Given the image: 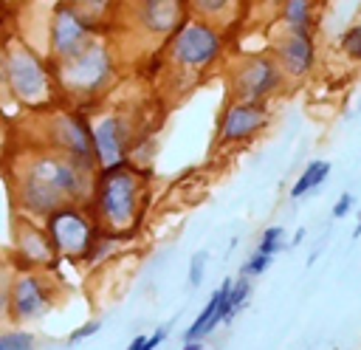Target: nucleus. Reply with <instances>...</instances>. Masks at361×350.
<instances>
[{
  "label": "nucleus",
  "instance_id": "11",
  "mask_svg": "<svg viewBox=\"0 0 361 350\" xmlns=\"http://www.w3.org/2000/svg\"><path fill=\"white\" fill-rule=\"evenodd\" d=\"M54 150L85 164V167H99L96 164V147H93V124L79 116V113H59L51 119V130H48Z\"/></svg>",
  "mask_w": 361,
  "mask_h": 350
},
{
  "label": "nucleus",
  "instance_id": "28",
  "mask_svg": "<svg viewBox=\"0 0 361 350\" xmlns=\"http://www.w3.org/2000/svg\"><path fill=\"white\" fill-rule=\"evenodd\" d=\"M302 240H305V229H299V231H296V237H293V246H299Z\"/></svg>",
  "mask_w": 361,
  "mask_h": 350
},
{
  "label": "nucleus",
  "instance_id": "13",
  "mask_svg": "<svg viewBox=\"0 0 361 350\" xmlns=\"http://www.w3.org/2000/svg\"><path fill=\"white\" fill-rule=\"evenodd\" d=\"M268 110L265 104H257V102H231L223 116H220V124H217V141L220 144H234V141H245V138H254L265 124H268Z\"/></svg>",
  "mask_w": 361,
  "mask_h": 350
},
{
  "label": "nucleus",
  "instance_id": "27",
  "mask_svg": "<svg viewBox=\"0 0 361 350\" xmlns=\"http://www.w3.org/2000/svg\"><path fill=\"white\" fill-rule=\"evenodd\" d=\"M180 350H203V344L200 342H183Z\"/></svg>",
  "mask_w": 361,
  "mask_h": 350
},
{
  "label": "nucleus",
  "instance_id": "3",
  "mask_svg": "<svg viewBox=\"0 0 361 350\" xmlns=\"http://www.w3.org/2000/svg\"><path fill=\"white\" fill-rule=\"evenodd\" d=\"M23 175L39 181L42 186H48L54 195H59L65 203H82L96 186H93V175L90 167L62 155V152H39L34 155L28 164H23L20 169Z\"/></svg>",
  "mask_w": 361,
  "mask_h": 350
},
{
  "label": "nucleus",
  "instance_id": "7",
  "mask_svg": "<svg viewBox=\"0 0 361 350\" xmlns=\"http://www.w3.org/2000/svg\"><path fill=\"white\" fill-rule=\"evenodd\" d=\"M45 231L65 260H82L93 251L96 243V217H90L79 203H68L45 217Z\"/></svg>",
  "mask_w": 361,
  "mask_h": 350
},
{
  "label": "nucleus",
  "instance_id": "6",
  "mask_svg": "<svg viewBox=\"0 0 361 350\" xmlns=\"http://www.w3.org/2000/svg\"><path fill=\"white\" fill-rule=\"evenodd\" d=\"M93 42H99L96 25L76 8V3H56L48 20V59L54 65L71 62Z\"/></svg>",
  "mask_w": 361,
  "mask_h": 350
},
{
  "label": "nucleus",
  "instance_id": "5",
  "mask_svg": "<svg viewBox=\"0 0 361 350\" xmlns=\"http://www.w3.org/2000/svg\"><path fill=\"white\" fill-rule=\"evenodd\" d=\"M54 73H56L59 88L65 93H71L73 99H93L113 82L116 65H113V56H110L107 45L104 42H93L76 59L56 65Z\"/></svg>",
  "mask_w": 361,
  "mask_h": 350
},
{
  "label": "nucleus",
  "instance_id": "21",
  "mask_svg": "<svg viewBox=\"0 0 361 350\" xmlns=\"http://www.w3.org/2000/svg\"><path fill=\"white\" fill-rule=\"evenodd\" d=\"M282 237H285V231H282L279 226H268V229L262 231V237H259V246H257V251H262V254L274 257V254L282 248Z\"/></svg>",
  "mask_w": 361,
  "mask_h": 350
},
{
  "label": "nucleus",
  "instance_id": "24",
  "mask_svg": "<svg viewBox=\"0 0 361 350\" xmlns=\"http://www.w3.org/2000/svg\"><path fill=\"white\" fill-rule=\"evenodd\" d=\"M203 271H206V251H197V254H192V262H189V282L200 285Z\"/></svg>",
  "mask_w": 361,
  "mask_h": 350
},
{
  "label": "nucleus",
  "instance_id": "23",
  "mask_svg": "<svg viewBox=\"0 0 361 350\" xmlns=\"http://www.w3.org/2000/svg\"><path fill=\"white\" fill-rule=\"evenodd\" d=\"M102 330V322H96V319H90V322H85V325H79L71 336H68V344H79L82 339H90V336H96Z\"/></svg>",
  "mask_w": 361,
  "mask_h": 350
},
{
  "label": "nucleus",
  "instance_id": "26",
  "mask_svg": "<svg viewBox=\"0 0 361 350\" xmlns=\"http://www.w3.org/2000/svg\"><path fill=\"white\" fill-rule=\"evenodd\" d=\"M127 350H155L152 344H149V336H135L133 342H130V347Z\"/></svg>",
  "mask_w": 361,
  "mask_h": 350
},
{
  "label": "nucleus",
  "instance_id": "9",
  "mask_svg": "<svg viewBox=\"0 0 361 350\" xmlns=\"http://www.w3.org/2000/svg\"><path fill=\"white\" fill-rule=\"evenodd\" d=\"M51 299H54V288H51V279L37 274V271H17L8 285H6V302H3V310H6V319L8 322H31L37 316H42L48 308H51Z\"/></svg>",
  "mask_w": 361,
  "mask_h": 350
},
{
  "label": "nucleus",
  "instance_id": "1",
  "mask_svg": "<svg viewBox=\"0 0 361 350\" xmlns=\"http://www.w3.org/2000/svg\"><path fill=\"white\" fill-rule=\"evenodd\" d=\"M144 172L138 167H116L102 172L93 189V217L99 226L110 231H127L133 229L141 200H144Z\"/></svg>",
  "mask_w": 361,
  "mask_h": 350
},
{
  "label": "nucleus",
  "instance_id": "12",
  "mask_svg": "<svg viewBox=\"0 0 361 350\" xmlns=\"http://www.w3.org/2000/svg\"><path fill=\"white\" fill-rule=\"evenodd\" d=\"M279 68L285 71V76L293 79H305L313 68L316 51H313V31H302V28H290L285 25L276 37H274V54H271Z\"/></svg>",
  "mask_w": 361,
  "mask_h": 350
},
{
  "label": "nucleus",
  "instance_id": "2",
  "mask_svg": "<svg viewBox=\"0 0 361 350\" xmlns=\"http://www.w3.org/2000/svg\"><path fill=\"white\" fill-rule=\"evenodd\" d=\"M54 82L56 73H51V65L34 48H28L25 42H6L3 85L20 104H48L54 99Z\"/></svg>",
  "mask_w": 361,
  "mask_h": 350
},
{
  "label": "nucleus",
  "instance_id": "20",
  "mask_svg": "<svg viewBox=\"0 0 361 350\" xmlns=\"http://www.w3.org/2000/svg\"><path fill=\"white\" fill-rule=\"evenodd\" d=\"M341 51H344L347 59L361 62V20L353 23V25L341 34Z\"/></svg>",
  "mask_w": 361,
  "mask_h": 350
},
{
  "label": "nucleus",
  "instance_id": "17",
  "mask_svg": "<svg viewBox=\"0 0 361 350\" xmlns=\"http://www.w3.org/2000/svg\"><path fill=\"white\" fill-rule=\"evenodd\" d=\"M279 17H282V25L310 31V28H313V17H316V3H307V0H290V3H282Z\"/></svg>",
  "mask_w": 361,
  "mask_h": 350
},
{
  "label": "nucleus",
  "instance_id": "8",
  "mask_svg": "<svg viewBox=\"0 0 361 350\" xmlns=\"http://www.w3.org/2000/svg\"><path fill=\"white\" fill-rule=\"evenodd\" d=\"M285 85V71L274 56L251 54L237 62L231 71V93L237 102H257L265 104L271 96H276Z\"/></svg>",
  "mask_w": 361,
  "mask_h": 350
},
{
  "label": "nucleus",
  "instance_id": "29",
  "mask_svg": "<svg viewBox=\"0 0 361 350\" xmlns=\"http://www.w3.org/2000/svg\"><path fill=\"white\" fill-rule=\"evenodd\" d=\"M353 237H361V217H358V226H355V231H353Z\"/></svg>",
  "mask_w": 361,
  "mask_h": 350
},
{
  "label": "nucleus",
  "instance_id": "25",
  "mask_svg": "<svg viewBox=\"0 0 361 350\" xmlns=\"http://www.w3.org/2000/svg\"><path fill=\"white\" fill-rule=\"evenodd\" d=\"M353 203H355L353 192H344V195L336 200V206H333V217H347V215H350V209H353Z\"/></svg>",
  "mask_w": 361,
  "mask_h": 350
},
{
  "label": "nucleus",
  "instance_id": "14",
  "mask_svg": "<svg viewBox=\"0 0 361 350\" xmlns=\"http://www.w3.org/2000/svg\"><path fill=\"white\" fill-rule=\"evenodd\" d=\"M135 17L141 23L144 31H149L152 37H175L183 23H186V3H172V0H161V3H138Z\"/></svg>",
  "mask_w": 361,
  "mask_h": 350
},
{
  "label": "nucleus",
  "instance_id": "16",
  "mask_svg": "<svg viewBox=\"0 0 361 350\" xmlns=\"http://www.w3.org/2000/svg\"><path fill=\"white\" fill-rule=\"evenodd\" d=\"M327 175H330V161H310V164L302 169V175L293 181L290 198H305L307 192H313L316 186H322V183L327 181Z\"/></svg>",
  "mask_w": 361,
  "mask_h": 350
},
{
  "label": "nucleus",
  "instance_id": "4",
  "mask_svg": "<svg viewBox=\"0 0 361 350\" xmlns=\"http://www.w3.org/2000/svg\"><path fill=\"white\" fill-rule=\"evenodd\" d=\"M220 54H223V37L217 25L197 17H189L183 28L169 40V62L189 76L209 71L220 59Z\"/></svg>",
  "mask_w": 361,
  "mask_h": 350
},
{
  "label": "nucleus",
  "instance_id": "19",
  "mask_svg": "<svg viewBox=\"0 0 361 350\" xmlns=\"http://www.w3.org/2000/svg\"><path fill=\"white\" fill-rule=\"evenodd\" d=\"M34 347L37 344L28 330L14 327V330H3V336H0V350H34Z\"/></svg>",
  "mask_w": 361,
  "mask_h": 350
},
{
  "label": "nucleus",
  "instance_id": "22",
  "mask_svg": "<svg viewBox=\"0 0 361 350\" xmlns=\"http://www.w3.org/2000/svg\"><path fill=\"white\" fill-rule=\"evenodd\" d=\"M271 260L274 257H268V254H262V251H254V254H248V260L243 262V277H259L268 265H271Z\"/></svg>",
  "mask_w": 361,
  "mask_h": 350
},
{
  "label": "nucleus",
  "instance_id": "18",
  "mask_svg": "<svg viewBox=\"0 0 361 350\" xmlns=\"http://www.w3.org/2000/svg\"><path fill=\"white\" fill-rule=\"evenodd\" d=\"M192 8V14L197 20H206L212 25H217L223 17H228V11L237 6V3H226V0H197V3H186Z\"/></svg>",
  "mask_w": 361,
  "mask_h": 350
},
{
  "label": "nucleus",
  "instance_id": "15",
  "mask_svg": "<svg viewBox=\"0 0 361 350\" xmlns=\"http://www.w3.org/2000/svg\"><path fill=\"white\" fill-rule=\"evenodd\" d=\"M14 240H17V254H20L23 265H54L59 257L48 231L39 226H31L28 220H23V223L17 220Z\"/></svg>",
  "mask_w": 361,
  "mask_h": 350
},
{
  "label": "nucleus",
  "instance_id": "10",
  "mask_svg": "<svg viewBox=\"0 0 361 350\" xmlns=\"http://www.w3.org/2000/svg\"><path fill=\"white\" fill-rule=\"evenodd\" d=\"M93 147H96V164L107 172L127 164V155L133 150V121L121 110L104 113L99 121H93Z\"/></svg>",
  "mask_w": 361,
  "mask_h": 350
}]
</instances>
